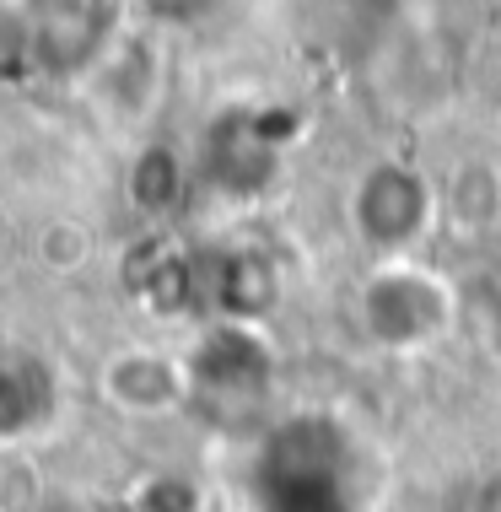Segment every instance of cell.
<instances>
[{"mask_svg":"<svg viewBox=\"0 0 501 512\" xmlns=\"http://www.w3.org/2000/svg\"><path fill=\"white\" fill-rule=\"evenodd\" d=\"M27 71L49 81L87 76L119 38V0H22Z\"/></svg>","mask_w":501,"mask_h":512,"instance_id":"2","label":"cell"},{"mask_svg":"<svg viewBox=\"0 0 501 512\" xmlns=\"http://www.w3.org/2000/svg\"><path fill=\"white\" fill-rule=\"evenodd\" d=\"M356 318L367 329V340L388 345V351H405V345H421L442 329L448 292L415 265H388V270H372L361 281Z\"/></svg>","mask_w":501,"mask_h":512,"instance_id":"4","label":"cell"},{"mask_svg":"<svg viewBox=\"0 0 501 512\" xmlns=\"http://www.w3.org/2000/svg\"><path fill=\"white\" fill-rule=\"evenodd\" d=\"M38 259H44L54 275H71L81 259H87V238H81V232H71V227L60 221V227H49L44 238H38Z\"/></svg>","mask_w":501,"mask_h":512,"instance_id":"12","label":"cell"},{"mask_svg":"<svg viewBox=\"0 0 501 512\" xmlns=\"http://www.w3.org/2000/svg\"><path fill=\"white\" fill-rule=\"evenodd\" d=\"M259 512H351L345 496V437L318 415H297L264 442Z\"/></svg>","mask_w":501,"mask_h":512,"instance_id":"1","label":"cell"},{"mask_svg":"<svg viewBox=\"0 0 501 512\" xmlns=\"http://www.w3.org/2000/svg\"><path fill=\"white\" fill-rule=\"evenodd\" d=\"M211 302L227 318H264L275 308V270L259 254H227L211 270Z\"/></svg>","mask_w":501,"mask_h":512,"instance_id":"9","label":"cell"},{"mask_svg":"<svg viewBox=\"0 0 501 512\" xmlns=\"http://www.w3.org/2000/svg\"><path fill=\"white\" fill-rule=\"evenodd\" d=\"M60 415V378L38 351H0V448L44 437Z\"/></svg>","mask_w":501,"mask_h":512,"instance_id":"6","label":"cell"},{"mask_svg":"<svg viewBox=\"0 0 501 512\" xmlns=\"http://www.w3.org/2000/svg\"><path fill=\"white\" fill-rule=\"evenodd\" d=\"M281 146L286 135L275 130L270 108H227L200 146V173L211 178V189L232 200L264 195L281 173Z\"/></svg>","mask_w":501,"mask_h":512,"instance_id":"3","label":"cell"},{"mask_svg":"<svg viewBox=\"0 0 501 512\" xmlns=\"http://www.w3.org/2000/svg\"><path fill=\"white\" fill-rule=\"evenodd\" d=\"M485 335H491L496 356H501V275H496L491 286H485Z\"/></svg>","mask_w":501,"mask_h":512,"instance_id":"15","label":"cell"},{"mask_svg":"<svg viewBox=\"0 0 501 512\" xmlns=\"http://www.w3.org/2000/svg\"><path fill=\"white\" fill-rule=\"evenodd\" d=\"M103 394L124 415H167L189 399V367H178L162 351H146V345H130V351L108 356Z\"/></svg>","mask_w":501,"mask_h":512,"instance_id":"7","label":"cell"},{"mask_svg":"<svg viewBox=\"0 0 501 512\" xmlns=\"http://www.w3.org/2000/svg\"><path fill=\"white\" fill-rule=\"evenodd\" d=\"M270 378V351L243 318H227L200 340V351L189 356V389L205 394H254Z\"/></svg>","mask_w":501,"mask_h":512,"instance_id":"8","label":"cell"},{"mask_svg":"<svg viewBox=\"0 0 501 512\" xmlns=\"http://www.w3.org/2000/svg\"><path fill=\"white\" fill-rule=\"evenodd\" d=\"M141 6H146L157 22H194V17H205L216 0H141Z\"/></svg>","mask_w":501,"mask_h":512,"instance_id":"13","label":"cell"},{"mask_svg":"<svg viewBox=\"0 0 501 512\" xmlns=\"http://www.w3.org/2000/svg\"><path fill=\"white\" fill-rule=\"evenodd\" d=\"M469 512H501V469H491V475L475 486V496H469Z\"/></svg>","mask_w":501,"mask_h":512,"instance_id":"14","label":"cell"},{"mask_svg":"<svg viewBox=\"0 0 501 512\" xmlns=\"http://www.w3.org/2000/svg\"><path fill=\"white\" fill-rule=\"evenodd\" d=\"M351 221L361 243L399 254L431 227V184L405 162H372L351 189Z\"/></svg>","mask_w":501,"mask_h":512,"instance_id":"5","label":"cell"},{"mask_svg":"<svg viewBox=\"0 0 501 512\" xmlns=\"http://www.w3.org/2000/svg\"><path fill=\"white\" fill-rule=\"evenodd\" d=\"M184 189H189L184 157H178L173 146H162V141L141 146V157L130 162V178H124V195H130V205H135L141 216H167V211H178Z\"/></svg>","mask_w":501,"mask_h":512,"instance_id":"10","label":"cell"},{"mask_svg":"<svg viewBox=\"0 0 501 512\" xmlns=\"http://www.w3.org/2000/svg\"><path fill=\"white\" fill-rule=\"evenodd\" d=\"M394 17V0H313V33L340 49H361Z\"/></svg>","mask_w":501,"mask_h":512,"instance_id":"11","label":"cell"}]
</instances>
